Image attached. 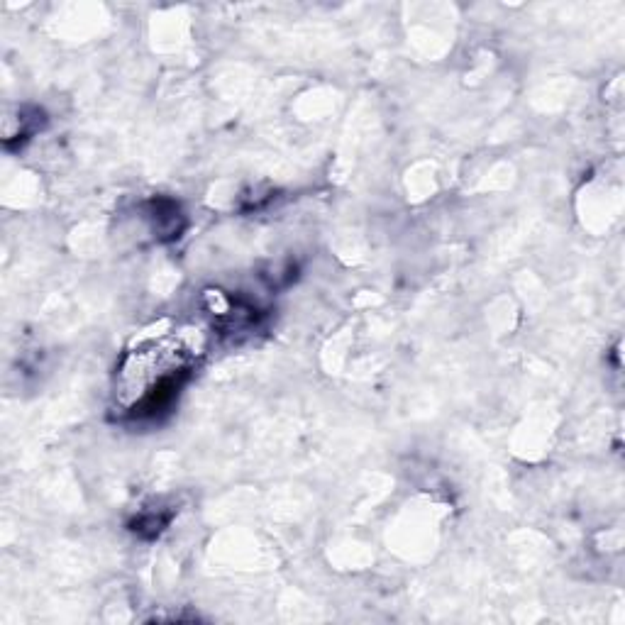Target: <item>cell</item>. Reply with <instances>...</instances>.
<instances>
[{
	"instance_id": "6da1fadb",
	"label": "cell",
	"mask_w": 625,
	"mask_h": 625,
	"mask_svg": "<svg viewBox=\"0 0 625 625\" xmlns=\"http://www.w3.org/2000/svg\"><path fill=\"white\" fill-rule=\"evenodd\" d=\"M196 337L169 333L137 345L120 359L113 381L115 408L127 418H154L167 411L196 369Z\"/></svg>"
},
{
	"instance_id": "3957f363",
	"label": "cell",
	"mask_w": 625,
	"mask_h": 625,
	"mask_svg": "<svg viewBox=\"0 0 625 625\" xmlns=\"http://www.w3.org/2000/svg\"><path fill=\"white\" fill-rule=\"evenodd\" d=\"M171 518H174L171 508L169 511H164V508H142L135 521L130 523V530L140 535V538H157V535H162L169 528Z\"/></svg>"
},
{
	"instance_id": "7a4b0ae2",
	"label": "cell",
	"mask_w": 625,
	"mask_h": 625,
	"mask_svg": "<svg viewBox=\"0 0 625 625\" xmlns=\"http://www.w3.org/2000/svg\"><path fill=\"white\" fill-rule=\"evenodd\" d=\"M147 218L152 220V232L157 240H176L186 225L179 203L169 198H152L147 203Z\"/></svg>"
}]
</instances>
